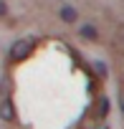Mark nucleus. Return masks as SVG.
Returning <instances> with one entry per match:
<instances>
[{
    "mask_svg": "<svg viewBox=\"0 0 124 129\" xmlns=\"http://www.w3.org/2000/svg\"><path fill=\"white\" fill-rule=\"evenodd\" d=\"M36 48V38H20V41H15L13 43V48H10V58L13 61H23V58H28L30 56V51Z\"/></svg>",
    "mask_w": 124,
    "mask_h": 129,
    "instance_id": "nucleus-1",
    "label": "nucleus"
},
{
    "mask_svg": "<svg viewBox=\"0 0 124 129\" xmlns=\"http://www.w3.org/2000/svg\"><path fill=\"white\" fill-rule=\"evenodd\" d=\"M0 119L3 121H13L15 119V111H13V101L5 91H0Z\"/></svg>",
    "mask_w": 124,
    "mask_h": 129,
    "instance_id": "nucleus-2",
    "label": "nucleus"
},
{
    "mask_svg": "<svg viewBox=\"0 0 124 129\" xmlns=\"http://www.w3.org/2000/svg\"><path fill=\"white\" fill-rule=\"evenodd\" d=\"M76 18H79V13H76L71 5H64V8H61V20H66V23H76Z\"/></svg>",
    "mask_w": 124,
    "mask_h": 129,
    "instance_id": "nucleus-3",
    "label": "nucleus"
},
{
    "mask_svg": "<svg viewBox=\"0 0 124 129\" xmlns=\"http://www.w3.org/2000/svg\"><path fill=\"white\" fill-rule=\"evenodd\" d=\"M81 36H84L86 41H96V38H99V33H96L94 25H84V28H81Z\"/></svg>",
    "mask_w": 124,
    "mask_h": 129,
    "instance_id": "nucleus-4",
    "label": "nucleus"
},
{
    "mask_svg": "<svg viewBox=\"0 0 124 129\" xmlns=\"http://www.w3.org/2000/svg\"><path fill=\"white\" fill-rule=\"evenodd\" d=\"M8 15V5H5V0H0V18Z\"/></svg>",
    "mask_w": 124,
    "mask_h": 129,
    "instance_id": "nucleus-5",
    "label": "nucleus"
},
{
    "mask_svg": "<svg viewBox=\"0 0 124 129\" xmlns=\"http://www.w3.org/2000/svg\"><path fill=\"white\" fill-rule=\"evenodd\" d=\"M101 114H109V99L101 101Z\"/></svg>",
    "mask_w": 124,
    "mask_h": 129,
    "instance_id": "nucleus-6",
    "label": "nucleus"
},
{
    "mask_svg": "<svg viewBox=\"0 0 124 129\" xmlns=\"http://www.w3.org/2000/svg\"><path fill=\"white\" fill-rule=\"evenodd\" d=\"M121 114H124V99H121Z\"/></svg>",
    "mask_w": 124,
    "mask_h": 129,
    "instance_id": "nucleus-7",
    "label": "nucleus"
}]
</instances>
